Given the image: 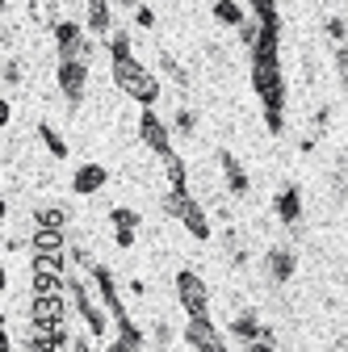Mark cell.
I'll use <instances>...</instances> for the list:
<instances>
[{
    "mask_svg": "<svg viewBox=\"0 0 348 352\" xmlns=\"http://www.w3.org/2000/svg\"><path fill=\"white\" fill-rule=\"evenodd\" d=\"M164 214H168V218H177V223H181L197 243H210V239H214L210 214H206V206H202L189 189H168V193H164Z\"/></svg>",
    "mask_w": 348,
    "mask_h": 352,
    "instance_id": "1",
    "label": "cell"
},
{
    "mask_svg": "<svg viewBox=\"0 0 348 352\" xmlns=\"http://www.w3.org/2000/svg\"><path fill=\"white\" fill-rule=\"evenodd\" d=\"M109 72H113V84L122 88L130 101H139L143 109H155V101H160V80L139 59H118V63H109Z\"/></svg>",
    "mask_w": 348,
    "mask_h": 352,
    "instance_id": "2",
    "label": "cell"
},
{
    "mask_svg": "<svg viewBox=\"0 0 348 352\" xmlns=\"http://www.w3.org/2000/svg\"><path fill=\"white\" fill-rule=\"evenodd\" d=\"M172 289H177V302H181L185 315H210V306H214L210 281H206L197 269H181L177 281H172Z\"/></svg>",
    "mask_w": 348,
    "mask_h": 352,
    "instance_id": "3",
    "label": "cell"
},
{
    "mask_svg": "<svg viewBox=\"0 0 348 352\" xmlns=\"http://www.w3.org/2000/svg\"><path fill=\"white\" fill-rule=\"evenodd\" d=\"M51 38H55L59 59H84V63H93V42H89V30H84V21L63 17L59 25H51Z\"/></svg>",
    "mask_w": 348,
    "mask_h": 352,
    "instance_id": "4",
    "label": "cell"
},
{
    "mask_svg": "<svg viewBox=\"0 0 348 352\" xmlns=\"http://www.w3.org/2000/svg\"><path fill=\"white\" fill-rule=\"evenodd\" d=\"M55 80H59V93H63L67 109L76 113L80 101H84V93H89V63H84V59H59Z\"/></svg>",
    "mask_w": 348,
    "mask_h": 352,
    "instance_id": "5",
    "label": "cell"
},
{
    "mask_svg": "<svg viewBox=\"0 0 348 352\" xmlns=\"http://www.w3.org/2000/svg\"><path fill=\"white\" fill-rule=\"evenodd\" d=\"M135 130H139V143H143L151 155H160V160H164V155H172V126H168L155 109H143Z\"/></svg>",
    "mask_w": 348,
    "mask_h": 352,
    "instance_id": "6",
    "label": "cell"
},
{
    "mask_svg": "<svg viewBox=\"0 0 348 352\" xmlns=\"http://www.w3.org/2000/svg\"><path fill=\"white\" fill-rule=\"evenodd\" d=\"M214 160H219V172H223V185H227V193H231L235 201H243V197L252 193V176H248L243 160H239L235 151H227V147H219V151H214Z\"/></svg>",
    "mask_w": 348,
    "mask_h": 352,
    "instance_id": "7",
    "label": "cell"
},
{
    "mask_svg": "<svg viewBox=\"0 0 348 352\" xmlns=\"http://www.w3.org/2000/svg\"><path fill=\"white\" fill-rule=\"evenodd\" d=\"M185 344H189L193 352H219V348H223V331L214 327L210 315H189V319H185Z\"/></svg>",
    "mask_w": 348,
    "mask_h": 352,
    "instance_id": "8",
    "label": "cell"
},
{
    "mask_svg": "<svg viewBox=\"0 0 348 352\" xmlns=\"http://www.w3.org/2000/svg\"><path fill=\"white\" fill-rule=\"evenodd\" d=\"M294 273H298V256H294V248L273 243V248L265 252V277H269V285L281 289V285H290Z\"/></svg>",
    "mask_w": 348,
    "mask_h": 352,
    "instance_id": "9",
    "label": "cell"
},
{
    "mask_svg": "<svg viewBox=\"0 0 348 352\" xmlns=\"http://www.w3.org/2000/svg\"><path fill=\"white\" fill-rule=\"evenodd\" d=\"M273 214H277V223H281V227H290L294 235H302V189H298V185L277 189V197H273Z\"/></svg>",
    "mask_w": 348,
    "mask_h": 352,
    "instance_id": "10",
    "label": "cell"
},
{
    "mask_svg": "<svg viewBox=\"0 0 348 352\" xmlns=\"http://www.w3.org/2000/svg\"><path fill=\"white\" fill-rule=\"evenodd\" d=\"M109 227H113V243L118 248H135L139 231H143V214L130 206H113L109 210Z\"/></svg>",
    "mask_w": 348,
    "mask_h": 352,
    "instance_id": "11",
    "label": "cell"
},
{
    "mask_svg": "<svg viewBox=\"0 0 348 352\" xmlns=\"http://www.w3.org/2000/svg\"><path fill=\"white\" fill-rule=\"evenodd\" d=\"M105 185H109V168L105 164H76V172H72V193L76 197H93Z\"/></svg>",
    "mask_w": 348,
    "mask_h": 352,
    "instance_id": "12",
    "label": "cell"
},
{
    "mask_svg": "<svg viewBox=\"0 0 348 352\" xmlns=\"http://www.w3.org/2000/svg\"><path fill=\"white\" fill-rule=\"evenodd\" d=\"M84 30L93 38L109 42L113 34V0H84Z\"/></svg>",
    "mask_w": 348,
    "mask_h": 352,
    "instance_id": "13",
    "label": "cell"
},
{
    "mask_svg": "<svg viewBox=\"0 0 348 352\" xmlns=\"http://www.w3.org/2000/svg\"><path fill=\"white\" fill-rule=\"evenodd\" d=\"M231 340L235 344H252V340H265V336H273V327H265L260 323V315L256 311H235V319H231Z\"/></svg>",
    "mask_w": 348,
    "mask_h": 352,
    "instance_id": "14",
    "label": "cell"
},
{
    "mask_svg": "<svg viewBox=\"0 0 348 352\" xmlns=\"http://www.w3.org/2000/svg\"><path fill=\"white\" fill-rule=\"evenodd\" d=\"M210 13H214V21L227 25V30H239V25H248V21H252V9L243 5V0H214Z\"/></svg>",
    "mask_w": 348,
    "mask_h": 352,
    "instance_id": "15",
    "label": "cell"
},
{
    "mask_svg": "<svg viewBox=\"0 0 348 352\" xmlns=\"http://www.w3.org/2000/svg\"><path fill=\"white\" fill-rule=\"evenodd\" d=\"M160 164H164V176H168V189H189V168H185V160L177 151L164 155Z\"/></svg>",
    "mask_w": 348,
    "mask_h": 352,
    "instance_id": "16",
    "label": "cell"
},
{
    "mask_svg": "<svg viewBox=\"0 0 348 352\" xmlns=\"http://www.w3.org/2000/svg\"><path fill=\"white\" fill-rule=\"evenodd\" d=\"M38 143L51 151V160H67V143H63V135L51 122H38Z\"/></svg>",
    "mask_w": 348,
    "mask_h": 352,
    "instance_id": "17",
    "label": "cell"
},
{
    "mask_svg": "<svg viewBox=\"0 0 348 352\" xmlns=\"http://www.w3.org/2000/svg\"><path fill=\"white\" fill-rule=\"evenodd\" d=\"M30 243H34V252H67L63 231H51V227H34Z\"/></svg>",
    "mask_w": 348,
    "mask_h": 352,
    "instance_id": "18",
    "label": "cell"
},
{
    "mask_svg": "<svg viewBox=\"0 0 348 352\" xmlns=\"http://www.w3.org/2000/svg\"><path fill=\"white\" fill-rule=\"evenodd\" d=\"M34 227H51V231H63L67 227V210L63 206H42L34 214Z\"/></svg>",
    "mask_w": 348,
    "mask_h": 352,
    "instance_id": "19",
    "label": "cell"
},
{
    "mask_svg": "<svg viewBox=\"0 0 348 352\" xmlns=\"http://www.w3.org/2000/svg\"><path fill=\"white\" fill-rule=\"evenodd\" d=\"M168 126H172V130H177V135H181V139H193V135H197V113H193L189 105H181L177 113H172V122H168Z\"/></svg>",
    "mask_w": 348,
    "mask_h": 352,
    "instance_id": "20",
    "label": "cell"
},
{
    "mask_svg": "<svg viewBox=\"0 0 348 352\" xmlns=\"http://www.w3.org/2000/svg\"><path fill=\"white\" fill-rule=\"evenodd\" d=\"M327 38L336 42V47H348V17L331 13V17H327Z\"/></svg>",
    "mask_w": 348,
    "mask_h": 352,
    "instance_id": "21",
    "label": "cell"
},
{
    "mask_svg": "<svg viewBox=\"0 0 348 352\" xmlns=\"http://www.w3.org/2000/svg\"><path fill=\"white\" fill-rule=\"evenodd\" d=\"M151 344H155L160 352H168V344H172V327H168L164 319H155V323H151Z\"/></svg>",
    "mask_w": 348,
    "mask_h": 352,
    "instance_id": "22",
    "label": "cell"
},
{
    "mask_svg": "<svg viewBox=\"0 0 348 352\" xmlns=\"http://www.w3.org/2000/svg\"><path fill=\"white\" fill-rule=\"evenodd\" d=\"M331 63H336V80L348 88V47H336V55H331Z\"/></svg>",
    "mask_w": 348,
    "mask_h": 352,
    "instance_id": "23",
    "label": "cell"
},
{
    "mask_svg": "<svg viewBox=\"0 0 348 352\" xmlns=\"http://www.w3.org/2000/svg\"><path fill=\"white\" fill-rule=\"evenodd\" d=\"M21 84V59H5V88H17Z\"/></svg>",
    "mask_w": 348,
    "mask_h": 352,
    "instance_id": "24",
    "label": "cell"
},
{
    "mask_svg": "<svg viewBox=\"0 0 348 352\" xmlns=\"http://www.w3.org/2000/svg\"><path fill=\"white\" fill-rule=\"evenodd\" d=\"M135 25H139V30H155V9H151V5H139V9H135Z\"/></svg>",
    "mask_w": 348,
    "mask_h": 352,
    "instance_id": "25",
    "label": "cell"
},
{
    "mask_svg": "<svg viewBox=\"0 0 348 352\" xmlns=\"http://www.w3.org/2000/svg\"><path fill=\"white\" fill-rule=\"evenodd\" d=\"M239 352H277V340H273V336L252 340V344H239Z\"/></svg>",
    "mask_w": 348,
    "mask_h": 352,
    "instance_id": "26",
    "label": "cell"
},
{
    "mask_svg": "<svg viewBox=\"0 0 348 352\" xmlns=\"http://www.w3.org/2000/svg\"><path fill=\"white\" fill-rule=\"evenodd\" d=\"M219 352H227V344H223V348H219Z\"/></svg>",
    "mask_w": 348,
    "mask_h": 352,
    "instance_id": "27",
    "label": "cell"
},
{
    "mask_svg": "<svg viewBox=\"0 0 348 352\" xmlns=\"http://www.w3.org/2000/svg\"><path fill=\"white\" fill-rule=\"evenodd\" d=\"M331 5H336V0H331Z\"/></svg>",
    "mask_w": 348,
    "mask_h": 352,
    "instance_id": "28",
    "label": "cell"
}]
</instances>
